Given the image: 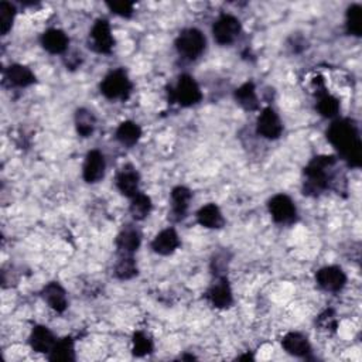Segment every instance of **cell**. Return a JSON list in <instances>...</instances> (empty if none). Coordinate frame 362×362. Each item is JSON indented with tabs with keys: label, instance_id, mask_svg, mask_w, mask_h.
<instances>
[{
	"label": "cell",
	"instance_id": "6da1fadb",
	"mask_svg": "<svg viewBox=\"0 0 362 362\" xmlns=\"http://www.w3.org/2000/svg\"><path fill=\"white\" fill-rule=\"evenodd\" d=\"M327 139L337 150L340 158L354 169L362 165V140L352 119H336L327 129Z\"/></svg>",
	"mask_w": 362,
	"mask_h": 362
},
{
	"label": "cell",
	"instance_id": "7a4b0ae2",
	"mask_svg": "<svg viewBox=\"0 0 362 362\" xmlns=\"http://www.w3.org/2000/svg\"><path fill=\"white\" fill-rule=\"evenodd\" d=\"M337 156L321 154L313 157L303 170V194L307 197H318L334 184L331 170L337 165Z\"/></svg>",
	"mask_w": 362,
	"mask_h": 362
},
{
	"label": "cell",
	"instance_id": "3957f363",
	"mask_svg": "<svg viewBox=\"0 0 362 362\" xmlns=\"http://www.w3.org/2000/svg\"><path fill=\"white\" fill-rule=\"evenodd\" d=\"M101 94L109 101H126L129 99L133 84L128 72L124 68H117L110 71L99 85Z\"/></svg>",
	"mask_w": 362,
	"mask_h": 362
},
{
	"label": "cell",
	"instance_id": "277c9868",
	"mask_svg": "<svg viewBox=\"0 0 362 362\" xmlns=\"http://www.w3.org/2000/svg\"><path fill=\"white\" fill-rule=\"evenodd\" d=\"M176 50L177 53L186 58V60H197L206 51L207 47V38L203 34V31L190 27L180 31V34L176 38Z\"/></svg>",
	"mask_w": 362,
	"mask_h": 362
},
{
	"label": "cell",
	"instance_id": "5b68a950",
	"mask_svg": "<svg viewBox=\"0 0 362 362\" xmlns=\"http://www.w3.org/2000/svg\"><path fill=\"white\" fill-rule=\"evenodd\" d=\"M201 99H203V92L195 79L188 74L180 75L177 85L169 91L170 104H179L183 108L194 106L199 104Z\"/></svg>",
	"mask_w": 362,
	"mask_h": 362
},
{
	"label": "cell",
	"instance_id": "8992f818",
	"mask_svg": "<svg viewBox=\"0 0 362 362\" xmlns=\"http://www.w3.org/2000/svg\"><path fill=\"white\" fill-rule=\"evenodd\" d=\"M268 210L276 224L289 225L297 220V208L295 201L286 194H276L268 201Z\"/></svg>",
	"mask_w": 362,
	"mask_h": 362
},
{
	"label": "cell",
	"instance_id": "52a82bcc",
	"mask_svg": "<svg viewBox=\"0 0 362 362\" xmlns=\"http://www.w3.org/2000/svg\"><path fill=\"white\" fill-rule=\"evenodd\" d=\"M88 46L92 51L98 54H110L115 47V37L110 30V24L106 19L95 20L90 37Z\"/></svg>",
	"mask_w": 362,
	"mask_h": 362
},
{
	"label": "cell",
	"instance_id": "ba28073f",
	"mask_svg": "<svg viewBox=\"0 0 362 362\" xmlns=\"http://www.w3.org/2000/svg\"><path fill=\"white\" fill-rule=\"evenodd\" d=\"M240 31H242V24H240L238 17L232 15H221L213 26L214 40L220 46H229L235 43Z\"/></svg>",
	"mask_w": 362,
	"mask_h": 362
},
{
	"label": "cell",
	"instance_id": "9c48e42d",
	"mask_svg": "<svg viewBox=\"0 0 362 362\" xmlns=\"http://www.w3.org/2000/svg\"><path fill=\"white\" fill-rule=\"evenodd\" d=\"M256 133L268 140H276L283 133V124L273 108H263L259 113L256 120Z\"/></svg>",
	"mask_w": 362,
	"mask_h": 362
},
{
	"label": "cell",
	"instance_id": "30bf717a",
	"mask_svg": "<svg viewBox=\"0 0 362 362\" xmlns=\"http://www.w3.org/2000/svg\"><path fill=\"white\" fill-rule=\"evenodd\" d=\"M317 285L330 293H338L347 285V274L340 266H324L315 273Z\"/></svg>",
	"mask_w": 362,
	"mask_h": 362
},
{
	"label": "cell",
	"instance_id": "8fae6325",
	"mask_svg": "<svg viewBox=\"0 0 362 362\" xmlns=\"http://www.w3.org/2000/svg\"><path fill=\"white\" fill-rule=\"evenodd\" d=\"M206 297L213 307L220 310L229 308L233 304V295L227 276L215 277L214 283L208 288L206 293Z\"/></svg>",
	"mask_w": 362,
	"mask_h": 362
},
{
	"label": "cell",
	"instance_id": "7c38bea8",
	"mask_svg": "<svg viewBox=\"0 0 362 362\" xmlns=\"http://www.w3.org/2000/svg\"><path fill=\"white\" fill-rule=\"evenodd\" d=\"M106 160L102 151L94 149L87 153L85 162L83 166V179L88 184L99 183L105 177Z\"/></svg>",
	"mask_w": 362,
	"mask_h": 362
},
{
	"label": "cell",
	"instance_id": "4fadbf2b",
	"mask_svg": "<svg viewBox=\"0 0 362 362\" xmlns=\"http://www.w3.org/2000/svg\"><path fill=\"white\" fill-rule=\"evenodd\" d=\"M192 199V191L184 186H177L170 194V218L174 222L186 220L190 203Z\"/></svg>",
	"mask_w": 362,
	"mask_h": 362
},
{
	"label": "cell",
	"instance_id": "5bb4252c",
	"mask_svg": "<svg viewBox=\"0 0 362 362\" xmlns=\"http://www.w3.org/2000/svg\"><path fill=\"white\" fill-rule=\"evenodd\" d=\"M181 245L180 236L174 228H166L160 231L151 240V251L157 255H173Z\"/></svg>",
	"mask_w": 362,
	"mask_h": 362
},
{
	"label": "cell",
	"instance_id": "9a60e30c",
	"mask_svg": "<svg viewBox=\"0 0 362 362\" xmlns=\"http://www.w3.org/2000/svg\"><path fill=\"white\" fill-rule=\"evenodd\" d=\"M142 244V235L133 225H126L116 236L115 245L119 255H133Z\"/></svg>",
	"mask_w": 362,
	"mask_h": 362
},
{
	"label": "cell",
	"instance_id": "2e32d148",
	"mask_svg": "<svg viewBox=\"0 0 362 362\" xmlns=\"http://www.w3.org/2000/svg\"><path fill=\"white\" fill-rule=\"evenodd\" d=\"M140 174L132 165H125L116 174V187L120 194L132 198L139 192Z\"/></svg>",
	"mask_w": 362,
	"mask_h": 362
},
{
	"label": "cell",
	"instance_id": "e0dca14e",
	"mask_svg": "<svg viewBox=\"0 0 362 362\" xmlns=\"http://www.w3.org/2000/svg\"><path fill=\"white\" fill-rule=\"evenodd\" d=\"M42 299L56 313H64L68 308V297L65 289L58 281H50L42 290Z\"/></svg>",
	"mask_w": 362,
	"mask_h": 362
},
{
	"label": "cell",
	"instance_id": "ac0fdd59",
	"mask_svg": "<svg viewBox=\"0 0 362 362\" xmlns=\"http://www.w3.org/2000/svg\"><path fill=\"white\" fill-rule=\"evenodd\" d=\"M40 43H42L43 49L47 53L57 56V54H64L68 50L69 38L65 34V31L60 28H49L42 34Z\"/></svg>",
	"mask_w": 362,
	"mask_h": 362
},
{
	"label": "cell",
	"instance_id": "d6986e66",
	"mask_svg": "<svg viewBox=\"0 0 362 362\" xmlns=\"http://www.w3.org/2000/svg\"><path fill=\"white\" fill-rule=\"evenodd\" d=\"M57 343L53 331L46 326H35L28 337V344L34 352L50 354Z\"/></svg>",
	"mask_w": 362,
	"mask_h": 362
},
{
	"label": "cell",
	"instance_id": "ffe728a7",
	"mask_svg": "<svg viewBox=\"0 0 362 362\" xmlns=\"http://www.w3.org/2000/svg\"><path fill=\"white\" fill-rule=\"evenodd\" d=\"M281 347L283 349L293 355V356H299V358H307L311 352V345L308 338L297 331H292L288 333L283 340H281Z\"/></svg>",
	"mask_w": 362,
	"mask_h": 362
},
{
	"label": "cell",
	"instance_id": "44dd1931",
	"mask_svg": "<svg viewBox=\"0 0 362 362\" xmlns=\"http://www.w3.org/2000/svg\"><path fill=\"white\" fill-rule=\"evenodd\" d=\"M5 78L6 81L17 88H27L33 84H35V75L34 72L22 64H12L6 68L5 71Z\"/></svg>",
	"mask_w": 362,
	"mask_h": 362
},
{
	"label": "cell",
	"instance_id": "7402d4cb",
	"mask_svg": "<svg viewBox=\"0 0 362 362\" xmlns=\"http://www.w3.org/2000/svg\"><path fill=\"white\" fill-rule=\"evenodd\" d=\"M197 221L207 229H221L225 225V218L217 204H207L197 213Z\"/></svg>",
	"mask_w": 362,
	"mask_h": 362
},
{
	"label": "cell",
	"instance_id": "603a6c76",
	"mask_svg": "<svg viewBox=\"0 0 362 362\" xmlns=\"http://www.w3.org/2000/svg\"><path fill=\"white\" fill-rule=\"evenodd\" d=\"M115 138L122 146L133 147L139 143L142 138V128L136 122H133V120H125V122L117 126Z\"/></svg>",
	"mask_w": 362,
	"mask_h": 362
},
{
	"label": "cell",
	"instance_id": "cb8c5ba5",
	"mask_svg": "<svg viewBox=\"0 0 362 362\" xmlns=\"http://www.w3.org/2000/svg\"><path fill=\"white\" fill-rule=\"evenodd\" d=\"M233 98L239 106H242L245 110H258L259 109V99L256 94V87L252 81H248L235 90Z\"/></svg>",
	"mask_w": 362,
	"mask_h": 362
},
{
	"label": "cell",
	"instance_id": "d4e9b609",
	"mask_svg": "<svg viewBox=\"0 0 362 362\" xmlns=\"http://www.w3.org/2000/svg\"><path fill=\"white\" fill-rule=\"evenodd\" d=\"M74 122L76 133L81 138H90L94 135L97 128V117L92 110L87 108H78L75 110Z\"/></svg>",
	"mask_w": 362,
	"mask_h": 362
},
{
	"label": "cell",
	"instance_id": "484cf974",
	"mask_svg": "<svg viewBox=\"0 0 362 362\" xmlns=\"http://www.w3.org/2000/svg\"><path fill=\"white\" fill-rule=\"evenodd\" d=\"M317 112L326 117V119H334L338 116L341 110V102L334 95L329 94V91H324L323 94L317 95Z\"/></svg>",
	"mask_w": 362,
	"mask_h": 362
},
{
	"label": "cell",
	"instance_id": "4316f807",
	"mask_svg": "<svg viewBox=\"0 0 362 362\" xmlns=\"http://www.w3.org/2000/svg\"><path fill=\"white\" fill-rule=\"evenodd\" d=\"M153 208L151 198L145 192H138L135 197L131 198L129 213L135 221H143L146 220Z\"/></svg>",
	"mask_w": 362,
	"mask_h": 362
},
{
	"label": "cell",
	"instance_id": "83f0119b",
	"mask_svg": "<svg viewBox=\"0 0 362 362\" xmlns=\"http://www.w3.org/2000/svg\"><path fill=\"white\" fill-rule=\"evenodd\" d=\"M49 359L65 362L75 361V343L72 337H64L61 340H57L54 348L49 354Z\"/></svg>",
	"mask_w": 362,
	"mask_h": 362
},
{
	"label": "cell",
	"instance_id": "f1b7e54d",
	"mask_svg": "<svg viewBox=\"0 0 362 362\" xmlns=\"http://www.w3.org/2000/svg\"><path fill=\"white\" fill-rule=\"evenodd\" d=\"M113 273L119 280H131L136 277L139 274V268L133 255H119Z\"/></svg>",
	"mask_w": 362,
	"mask_h": 362
},
{
	"label": "cell",
	"instance_id": "f546056e",
	"mask_svg": "<svg viewBox=\"0 0 362 362\" xmlns=\"http://www.w3.org/2000/svg\"><path fill=\"white\" fill-rule=\"evenodd\" d=\"M345 28L349 35L361 37V34H362V8H361V5L354 3L347 9Z\"/></svg>",
	"mask_w": 362,
	"mask_h": 362
},
{
	"label": "cell",
	"instance_id": "4dcf8cb0",
	"mask_svg": "<svg viewBox=\"0 0 362 362\" xmlns=\"http://www.w3.org/2000/svg\"><path fill=\"white\" fill-rule=\"evenodd\" d=\"M154 349L153 340L145 331H136L132 337V354L138 358L151 354Z\"/></svg>",
	"mask_w": 362,
	"mask_h": 362
},
{
	"label": "cell",
	"instance_id": "1f68e13d",
	"mask_svg": "<svg viewBox=\"0 0 362 362\" xmlns=\"http://www.w3.org/2000/svg\"><path fill=\"white\" fill-rule=\"evenodd\" d=\"M16 19V6L10 2H0V34L6 35L13 27Z\"/></svg>",
	"mask_w": 362,
	"mask_h": 362
},
{
	"label": "cell",
	"instance_id": "d6a6232c",
	"mask_svg": "<svg viewBox=\"0 0 362 362\" xmlns=\"http://www.w3.org/2000/svg\"><path fill=\"white\" fill-rule=\"evenodd\" d=\"M315 326L318 327L320 331L324 333H336L337 327H338V318L337 314L333 308H327L323 313H321L317 320H315Z\"/></svg>",
	"mask_w": 362,
	"mask_h": 362
},
{
	"label": "cell",
	"instance_id": "836d02e7",
	"mask_svg": "<svg viewBox=\"0 0 362 362\" xmlns=\"http://www.w3.org/2000/svg\"><path fill=\"white\" fill-rule=\"evenodd\" d=\"M109 10L120 17L129 19L135 13V3L133 2H109L106 3Z\"/></svg>",
	"mask_w": 362,
	"mask_h": 362
},
{
	"label": "cell",
	"instance_id": "e575fe53",
	"mask_svg": "<svg viewBox=\"0 0 362 362\" xmlns=\"http://www.w3.org/2000/svg\"><path fill=\"white\" fill-rule=\"evenodd\" d=\"M228 265H229V261H228V256L225 252H220L217 254L213 261H211V270L214 273L215 277L218 276H225V272L228 270Z\"/></svg>",
	"mask_w": 362,
	"mask_h": 362
},
{
	"label": "cell",
	"instance_id": "d590c367",
	"mask_svg": "<svg viewBox=\"0 0 362 362\" xmlns=\"http://www.w3.org/2000/svg\"><path fill=\"white\" fill-rule=\"evenodd\" d=\"M238 359H254V356L248 354V355H242V356H239Z\"/></svg>",
	"mask_w": 362,
	"mask_h": 362
}]
</instances>
